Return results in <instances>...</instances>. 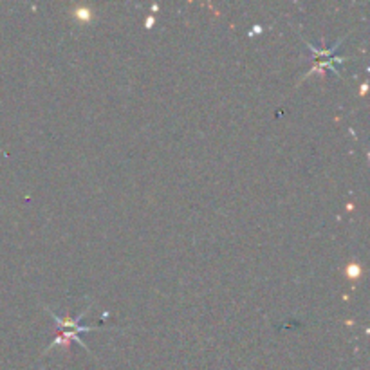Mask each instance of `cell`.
<instances>
[{"mask_svg": "<svg viewBox=\"0 0 370 370\" xmlns=\"http://www.w3.org/2000/svg\"><path fill=\"white\" fill-rule=\"evenodd\" d=\"M71 17L74 18L78 24H89V22H92L94 13H92L89 8H85V6H78V8H74L71 11Z\"/></svg>", "mask_w": 370, "mask_h": 370, "instance_id": "cell-1", "label": "cell"}, {"mask_svg": "<svg viewBox=\"0 0 370 370\" xmlns=\"http://www.w3.org/2000/svg\"><path fill=\"white\" fill-rule=\"evenodd\" d=\"M345 275H347L348 280H359L361 275H363V269H361V266L357 262H352V264L347 266V269H345Z\"/></svg>", "mask_w": 370, "mask_h": 370, "instance_id": "cell-2", "label": "cell"}, {"mask_svg": "<svg viewBox=\"0 0 370 370\" xmlns=\"http://www.w3.org/2000/svg\"><path fill=\"white\" fill-rule=\"evenodd\" d=\"M366 87H368V85H366V83H363V85H361V90H359V94H361V96H365V94H366Z\"/></svg>", "mask_w": 370, "mask_h": 370, "instance_id": "cell-4", "label": "cell"}, {"mask_svg": "<svg viewBox=\"0 0 370 370\" xmlns=\"http://www.w3.org/2000/svg\"><path fill=\"white\" fill-rule=\"evenodd\" d=\"M153 22H155V20H153V17H148V18H146V29H150V27L153 26Z\"/></svg>", "mask_w": 370, "mask_h": 370, "instance_id": "cell-3", "label": "cell"}]
</instances>
